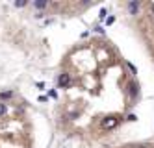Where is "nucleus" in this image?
<instances>
[{
	"mask_svg": "<svg viewBox=\"0 0 154 148\" xmlns=\"http://www.w3.org/2000/svg\"><path fill=\"white\" fill-rule=\"evenodd\" d=\"M102 124H104V128H111V126L117 124V119H111V117H108V119L102 122Z\"/></svg>",
	"mask_w": 154,
	"mask_h": 148,
	"instance_id": "obj_4",
	"label": "nucleus"
},
{
	"mask_svg": "<svg viewBox=\"0 0 154 148\" xmlns=\"http://www.w3.org/2000/svg\"><path fill=\"white\" fill-rule=\"evenodd\" d=\"M115 22V17H108L106 19V24H108V26H110V24H113Z\"/></svg>",
	"mask_w": 154,
	"mask_h": 148,
	"instance_id": "obj_11",
	"label": "nucleus"
},
{
	"mask_svg": "<svg viewBox=\"0 0 154 148\" xmlns=\"http://www.w3.org/2000/svg\"><path fill=\"white\" fill-rule=\"evenodd\" d=\"M71 83V76L69 74H60V78H58V85H60V87H67V85Z\"/></svg>",
	"mask_w": 154,
	"mask_h": 148,
	"instance_id": "obj_2",
	"label": "nucleus"
},
{
	"mask_svg": "<svg viewBox=\"0 0 154 148\" xmlns=\"http://www.w3.org/2000/svg\"><path fill=\"white\" fill-rule=\"evenodd\" d=\"M11 96H13L11 91H4V93H0V98H2V100H8V98H11Z\"/></svg>",
	"mask_w": 154,
	"mask_h": 148,
	"instance_id": "obj_5",
	"label": "nucleus"
},
{
	"mask_svg": "<svg viewBox=\"0 0 154 148\" xmlns=\"http://www.w3.org/2000/svg\"><path fill=\"white\" fill-rule=\"evenodd\" d=\"M8 111V108H6V104H2V102H0V115H4Z\"/></svg>",
	"mask_w": 154,
	"mask_h": 148,
	"instance_id": "obj_10",
	"label": "nucleus"
},
{
	"mask_svg": "<svg viewBox=\"0 0 154 148\" xmlns=\"http://www.w3.org/2000/svg\"><path fill=\"white\" fill-rule=\"evenodd\" d=\"M126 120H132V122H134V120H137V117L130 113V115H128V117H126Z\"/></svg>",
	"mask_w": 154,
	"mask_h": 148,
	"instance_id": "obj_13",
	"label": "nucleus"
},
{
	"mask_svg": "<svg viewBox=\"0 0 154 148\" xmlns=\"http://www.w3.org/2000/svg\"><path fill=\"white\" fill-rule=\"evenodd\" d=\"M128 94H130L132 100H136L137 96H139V83H137L136 80H132L130 83H128Z\"/></svg>",
	"mask_w": 154,
	"mask_h": 148,
	"instance_id": "obj_1",
	"label": "nucleus"
},
{
	"mask_svg": "<svg viewBox=\"0 0 154 148\" xmlns=\"http://www.w3.org/2000/svg\"><path fill=\"white\" fill-rule=\"evenodd\" d=\"M45 6H47V2H45V0H37V2H35V8H37V9H43Z\"/></svg>",
	"mask_w": 154,
	"mask_h": 148,
	"instance_id": "obj_7",
	"label": "nucleus"
},
{
	"mask_svg": "<svg viewBox=\"0 0 154 148\" xmlns=\"http://www.w3.org/2000/svg\"><path fill=\"white\" fill-rule=\"evenodd\" d=\"M152 13H154V4H152Z\"/></svg>",
	"mask_w": 154,
	"mask_h": 148,
	"instance_id": "obj_15",
	"label": "nucleus"
},
{
	"mask_svg": "<svg viewBox=\"0 0 154 148\" xmlns=\"http://www.w3.org/2000/svg\"><path fill=\"white\" fill-rule=\"evenodd\" d=\"M95 32H97V33H104V28H102V26H97Z\"/></svg>",
	"mask_w": 154,
	"mask_h": 148,
	"instance_id": "obj_14",
	"label": "nucleus"
},
{
	"mask_svg": "<svg viewBox=\"0 0 154 148\" xmlns=\"http://www.w3.org/2000/svg\"><path fill=\"white\" fill-rule=\"evenodd\" d=\"M137 8H139V2H137V0H132V2H128V9H130L132 15L137 13Z\"/></svg>",
	"mask_w": 154,
	"mask_h": 148,
	"instance_id": "obj_3",
	"label": "nucleus"
},
{
	"mask_svg": "<svg viewBox=\"0 0 154 148\" xmlns=\"http://www.w3.org/2000/svg\"><path fill=\"white\" fill-rule=\"evenodd\" d=\"M126 65H128V69H130V70H132V74H137V69H136V67H134V65H132V63H130V61H128V63H126Z\"/></svg>",
	"mask_w": 154,
	"mask_h": 148,
	"instance_id": "obj_8",
	"label": "nucleus"
},
{
	"mask_svg": "<svg viewBox=\"0 0 154 148\" xmlns=\"http://www.w3.org/2000/svg\"><path fill=\"white\" fill-rule=\"evenodd\" d=\"M106 15H108V9H106V8H102L100 11H99V19H100V20H102V19H108Z\"/></svg>",
	"mask_w": 154,
	"mask_h": 148,
	"instance_id": "obj_6",
	"label": "nucleus"
},
{
	"mask_svg": "<svg viewBox=\"0 0 154 148\" xmlns=\"http://www.w3.org/2000/svg\"><path fill=\"white\" fill-rule=\"evenodd\" d=\"M48 96L50 98H58V93H56V91H48Z\"/></svg>",
	"mask_w": 154,
	"mask_h": 148,
	"instance_id": "obj_12",
	"label": "nucleus"
},
{
	"mask_svg": "<svg viewBox=\"0 0 154 148\" xmlns=\"http://www.w3.org/2000/svg\"><path fill=\"white\" fill-rule=\"evenodd\" d=\"M15 6H17V8H22V6H26V0H17V2H15Z\"/></svg>",
	"mask_w": 154,
	"mask_h": 148,
	"instance_id": "obj_9",
	"label": "nucleus"
}]
</instances>
